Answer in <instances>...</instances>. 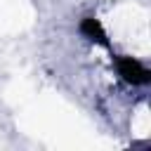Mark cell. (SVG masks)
<instances>
[{"label":"cell","instance_id":"6da1fadb","mask_svg":"<svg viewBox=\"0 0 151 151\" xmlns=\"http://www.w3.org/2000/svg\"><path fill=\"white\" fill-rule=\"evenodd\" d=\"M118 71L132 85H146L149 83V68L142 66L137 59H120L118 61Z\"/></svg>","mask_w":151,"mask_h":151}]
</instances>
